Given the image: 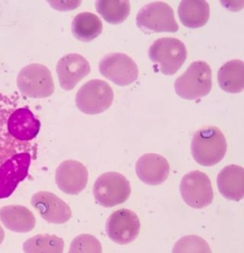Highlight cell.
Returning <instances> with one entry per match:
<instances>
[{
	"mask_svg": "<svg viewBox=\"0 0 244 253\" xmlns=\"http://www.w3.org/2000/svg\"><path fill=\"white\" fill-rule=\"evenodd\" d=\"M191 147L197 164L203 167H213L225 156L227 142L224 133L217 126H204L195 133Z\"/></svg>",
	"mask_w": 244,
	"mask_h": 253,
	"instance_id": "cell-1",
	"label": "cell"
},
{
	"mask_svg": "<svg viewBox=\"0 0 244 253\" xmlns=\"http://www.w3.org/2000/svg\"><path fill=\"white\" fill-rule=\"evenodd\" d=\"M211 88V67L203 60L191 64L190 67L174 83V89L178 96L187 100L205 97L210 93Z\"/></svg>",
	"mask_w": 244,
	"mask_h": 253,
	"instance_id": "cell-2",
	"label": "cell"
},
{
	"mask_svg": "<svg viewBox=\"0 0 244 253\" xmlns=\"http://www.w3.org/2000/svg\"><path fill=\"white\" fill-rule=\"evenodd\" d=\"M93 193L98 204L104 208H111L129 199L131 187L124 175L115 171L105 172L98 177Z\"/></svg>",
	"mask_w": 244,
	"mask_h": 253,
	"instance_id": "cell-3",
	"label": "cell"
},
{
	"mask_svg": "<svg viewBox=\"0 0 244 253\" xmlns=\"http://www.w3.org/2000/svg\"><path fill=\"white\" fill-rule=\"evenodd\" d=\"M17 87L21 93L30 98H45L54 92L50 70L42 64H30L18 74Z\"/></svg>",
	"mask_w": 244,
	"mask_h": 253,
	"instance_id": "cell-4",
	"label": "cell"
},
{
	"mask_svg": "<svg viewBox=\"0 0 244 253\" xmlns=\"http://www.w3.org/2000/svg\"><path fill=\"white\" fill-rule=\"evenodd\" d=\"M148 56L153 62L160 65L165 75H174L180 70L188 56L185 44L176 38H161L151 45Z\"/></svg>",
	"mask_w": 244,
	"mask_h": 253,
	"instance_id": "cell-5",
	"label": "cell"
},
{
	"mask_svg": "<svg viewBox=\"0 0 244 253\" xmlns=\"http://www.w3.org/2000/svg\"><path fill=\"white\" fill-rule=\"evenodd\" d=\"M114 93L110 84L104 80L88 81L78 90L76 106L87 115H97L110 108L113 102Z\"/></svg>",
	"mask_w": 244,
	"mask_h": 253,
	"instance_id": "cell-6",
	"label": "cell"
},
{
	"mask_svg": "<svg viewBox=\"0 0 244 253\" xmlns=\"http://www.w3.org/2000/svg\"><path fill=\"white\" fill-rule=\"evenodd\" d=\"M137 26L144 32H169L179 30L172 7L161 1L147 3L141 9L137 16Z\"/></svg>",
	"mask_w": 244,
	"mask_h": 253,
	"instance_id": "cell-7",
	"label": "cell"
},
{
	"mask_svg": "<svg viewBox=\"0 0 244 253\" xmlns=\"http://www.w3.org/2000/svg\"><path fill=\"white\" fill-rule=\"evenodd\" d=\"M17 108V98L0 93V167L17 153L34 151L31 144L18 141L8 131V119Z\"/></svg>",
	"mask_w": 244,
	"mask_h": 253,
	"instance_id": "cell-8",
	"label": "cell"
},
{
	"mask_svg": "<svg viewBox=\"0 0 244 253\" xmlns=\"http://www.w3.org/2000/svg\"><path fill=\"white\" fill-rule=\"evenodd\" d=\"M180 190L185 203L194 209H204L213 200L211 179L199 170H194L185 175L181 180Z\"/></svg>",
	"mask_w": 244,
	"mask_h": 253,
	"instance_id": "cell-9",
	"label": "cell"
},
{
	"mask_svg": "<svg viewBox=\"0 0 244 253\" xmlns=\"http://www.w3.org/2000/svg\"><path fill=\"white\" fill-rule=\"evenodd\" d=\"M101 75L119 86H127L138 79V67L134 60L122 53H108L98 64Z\"/></svg>",
	"mask_w": 244,
	"mask_h": 253,
	"instance_id": "cell-10",
	"label": "cell"
},
{
	"mask_svg": "<svg viewBox=\"0 0 244 253\" xmlns=\"http://www.w3.org/2000/svg\"><path fill=\"white\" fill-rule=\"evenodd\" d=\"M141 223L137 213L119 210L110 214L106 221V233L110 240L119 245L133 242L140 233Z\"/></svg>",
	"mask_w": 244,
	"mask_h": 253,
	"instance_id": "cell-11",
	"label": "cell"
},
{
	"mask_svg": "<svg viewBox=\"0 0 244 253\" xmlns=\"http://www.w3.org/2000/svg\"><path fill=\"white\" fill-rule=\"evenodd\" d=\"M31 153H21L11 157L0 167V199L10 197L18 183L29 173Z\"/></svg>",
	"mask_w": 244,
	"mask_h": 253,
	"instance_id": "cell-12",
	"label": "cell"
},
{
	"mask_svg": "<svg viewBox=\"0 0 244 253\" xmlns=\"http://www.w3.org/2000/svg\"><path fill=\"white\" fill-rule=\"evenodd\" d=\"M57 186L67 195H78L87 187L88 170L76 160H66L60 164L55 172Z\"/></svg>",
	"mask_w": 244,
	"mask_h": 253,
	"instance_id": "cell-13",
	"label": "cell"
},
{
	"mask_svg": "<svg viewBox=\"0 0 244 253\" xmlns=\"http://www.w3.org/2000/svg\"><path fill=\"white\" fill-rule=\"evenodd\" d=\"M31 204L49 223H66L72 217L70 207L51 192H37L31 198Z\"/></svg>",
	"mask_w": 244,
	"mask_h": 253,
	"instance_id": "cell-14",
	"label": "cell"
},
{
	"mask_svg": "<svg viewBox=\"0 0 244 253\" xmlns=\"http://www.w3.org/2000/svg\"><path fill=\"white\" fill-rule=\"evenodd\" d=\"M56 73L60 87L66 90H73L90 74V64L81 54L68 53L58 61Z\"/></svg>",
	"mask_w": 244,
	"mask_h": 253,
	"instance_id": "cell-15",
	"label": "cell"
},
{
	"mask_svg": "<svg viewBox=\"0 0 244 253\" xmlns=\"http://www.w3.org/2000/svg\"><path fill=\"white\" fill-rule=\"evenodd\" d=\"M7 126L10 135L16 140L30 143L39 133L41 123L28 107H18L10 114Z\"/></svg>",
	"mask_w": 244,
	"mask_h": 253,
	"instance_id": "cell-16",
	"label": "cell"
},
{
	"mask_svg": "<svg viewBox=\"0 0 244 253\" xmlns=\"http://www.w3.org/2000/svg\"><path fill=\"white\" fill-rule=\"evenodd\" d=\"M136 170L141 181L148 185L163 183L170 172L169 163L164 157L156 153H146L139 158Z\"/></svg>",
	"mask_w": 244,
	"mask_h": 253,
	"instance_id": "cell-17",
	"label": "cell"
},
{
	"mask_svg": "<svg viewBox=\"0 0 244 253\" xmlns=\"http://www.w3.org/2000/svg\"><path fill=\"white\" fill-rule=\"evenodd\" d=\"M217 188L228 200L239 202L244 197V169L237 165L224 167L217 175Z\"/></svg>",
	"mask_w": 244,
	"mask_h": 253,
	"instance_id": "cell-18",
	"label": "cell"
},
{
	"mask_svg": "<svg viewBox=\"0 0 244 253\" xmlns=\"http://www.w3.org/2000/svg\"><path fill=\"white\" fill-rule=\"evenodd\" d=\"M0 220L7 229L15 233H29L36 227V218L26 207L9 205L0 210Z\"/></svg>",
	"mask_w": 244,
	"mask_h": 253,
	"instance_id": "cell-19",
	"label": "cell"
},
{
	"mask_svg": "<svg viewBox=\"0 0 244 253\" xmlns=\"http://www.w3.org/2000/svg\"><path fill=\"white\" fill-rule=\"evenodd\" d=\"M178 13L184 26L197 29L207 24L210 5L204 0H184L180 3Z\"/></svg>",
	"mask_w": 244,
	"mask_h": 253,
	"instance_id": "cell-20",
	"label": "cell"
},
{
	"mask_svg": "<svg viewBox=\"0 0 244 253\" xmlns=\"http://www.w3.org/2000/svg\"><path fill=\"white\" fill-rule=\"evenodd\" d=\"M221 89L229 93H240L244 89V63L240 60L228 61L217 73Z\"/></svg>",
	"mask_w": 244,
	"mask_h": 253,
	"instance_id": "cell-21",
	"label": "cell"
},
{
	"mask_svg": "<svg viewBox=\"0 0 244 253\" xmlns=\"http://www.w3.org/2000/svg\"><path fill=\"white\" fill-rule=\"evenodd\" d=\"M102 21L95 14L91 12L78 14L72 23L73 35L81 42L94 40L102 33Z\"/></svg>",
	"mask_w": 244,
	"mask_h": 253,
	"instance_id": "cell-22",
	"label": "cell"
},
{
	"mask_svg": "<svg viewBox=\"0 0 244 253\" xmlns=\"http://www.w3.org/2000/svg\"><path fill=\"white\" fill-rule=\"evenodd\" d=\"M96 10L109 24H119L131 13V3L120 0H100L96 2Z\"/></svg>",
	"mask_w": 244,
	"mask_h": 253,
	"instance_id": "cell-23",
	"label": "cell"
},
{
	"mask_svg": "<svg viewBox=\"0 0 244 253\" xmlns=\"http://www.w3.org/2000/svg\"><path fill=\"white\" fill-rule=\"evenodd\" d=\"M64 246L63 240L60 237L39 234L26 240L23 249L26 253H61Z\"/></svg>",
	"mask_w": 244,
	"mask_h": 253,
	"instance_id": "cell-24",
	"label": "cell"
},
{
	"mask_svg": "<svg viewBox=\"0 0 244 253\" xmlns=\"http://www.w3.org/2000/svg\"><path fill=\"white\" fill-rule=\"evenodd\" d=\"M173 253H211V250L205 240L196 235H189L175 244Z\"/></svg>",
	"mask_w": 244,
	"mask_h": 253,
	"instance_id": "cell-25",
	"label": "cell"
},
{
	"mask_svg": "<svg viewBox=\"0 0 244 253\" xmlns=\"http://www.w3.org/2000/svg\"><path fill=\"white\" fill-rule=\"evenodd\" d=\"M103 252L100 242L91 234H81L71 243V253H101Z\"/></svg>",
	"mask_w": 244,
	"mask_h": 253,
	"instance_id": "cell-26",
	"label": "cell"
},
{
	"mask_svg": "<svg viewBox=\"0 0 244 253\" xmlns=\"http://www.w3.org/2000/svg\"><path fill=\"white\" fill-rule=\"evenodd\" d=\"M49 3H50L52 6L58 9V10H73L75 7L79 6L81 4V1H77V2L76 1H74V2H64L65 3H62V2H58V1L52 3V1H49Z\"/></svg>",
	"mask_w": 244,
	"mask_h": 253,
	"instance_id": "cell-27",
	"label": "cell"
},
{
	"mask_svg": "<svg viewBox=\"0 0 244 253\" xmlns=\"http://www.w3.org/2000/svg\"><path fill=\"white\" fill-rule=\"evenodd\" d=\"M3 239H4V231H3L2 227L0 226V245L3 243Z\"/></svg>",
	"mask_w": 244,
	"mask_h": 253,
	"instance_id": "cell-28",
	"label": "cell"
}]
</instances>
